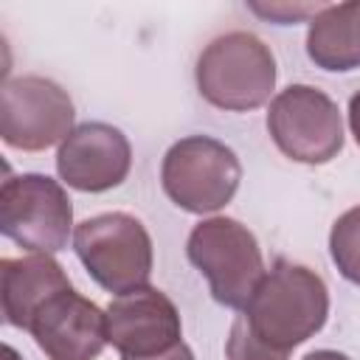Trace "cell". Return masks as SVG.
<instances>
[{
  "instance_id": "10",
  "label": "cell",
  "mask_w": 360,
  "mask_h": 360,
  "mask_svg": "<svg viewBox=\"0 0 360 360\" xmlns=\"http://www.w3.org/2000/svg\"><path fill=\"white\" fill-rule=\"evenodd\" d=\"M132 166V146L127 135L104 121H87L59 143L56 172L59 177L87 194L115 188L127 180Z\"/></svg>"
},
{
  "instance_id": "18",
  "label": "cell",
  "mask_w": 360,
  "mask_h": 360,
  "mask_svg": "<svg viewBox=\"0 0 360 360\" xmlns=\"http://www.w3.org/2000/svg\"><path fill=\"white\" fill-rule=\"evenodd\" d=\"M301 360H352V357H346L343 352H332V349H318V352H309L307 357H301Z\"/></svg>"
},
{
  "instance_id": "4",
  "label": "cell",
  "mask_w": 360,
  "mask_h": 360,
  "mask_svg": "<svg viewBox=\"0 0 360 360\" xmlns=\"http://www.w3.org/2000/svg\"><path fill=\"white\" fill-rule=\"evenodd\" d=\"M73 250L93 281L115 295L146 287L152 276V239L143 222L124 211L79 222L73 228Z\"/></svg>"
},
{
  "instance_id": "14",
  "label": "cell",
  "mask_w": 360,
  "mask_h": 360,
  "mask_svg": "<svg viewBox=\"0 0 360 360\" xmlns=\"http://www.w3.org/2000/svg\"><path fill=\"white\" fill-rule=\"evenodd\" d=\"M329 253L340 276L360 287V205L335 219L329 231Z\"/></svg>"
},
{
  "instance_id": "12",
  "label": "cell",
  "mask_w": 360,
  "mask_h": 360,
  "mask_svg": "<svg viewBox=\"0 0 360 360\" xmlns=\"http://www.w3.org/2000/svg\"><path fill=\"white\" fill-rule=\"evenodd\" d=\"M68 287H70V278L65 276L62 264L51 253H31L22 259L0 262L3 318L17 329H28L34 312L48 298H53Z\"/></svg>"
},
{
  "instance_id": "7",
  "label": "cell",
  "mask_w": 360,
  "mask_h": 360,
  "mask_svg": "<svg viewBox=\"0 0 360 360\" xmlns=\"http://www.w3.org/2000/svg\"><path fill=\"white\" fill-rule=\"evenodd\" d=\"M73 205L62 183L48 174H17L0 188V231L22 250L56 253L68 245Z\"/></svg>"
},
{
  "instance_id": "15",
  "label": "cell",
  "mask_w": 360,
  "mask_h": 360,
  "mask_svg": "<svg viewBox=\"0 0 360 360\" xmlns=\"http://www.w3.org/2000/svg\"><path fill=\"white\" fill-rule=\"evenodd\" d=\"M225 357L228 360H287L284 354H278V352L267 349L262 340H256L242 315L231 323V335L225 340Z\"/></svg>"
},
{
  "instance_id": "16",
  "label": "cell",
  "mask_w": 360,
  "mask_h": 360,
  "mask_svg": "<svg viewBox=\"0 0 360 360\" xmlns=\"http://www.w3.org/2000/svg\"><path fill=\"white\" fill-rule=\"evenodd\" d=\"M323 6H284V3H278V6H253V11H259V14H264V17H276L278 22H295L301 14H318Z\"/></svg>"
},
{
  "instance_id": "6",
  "label": "cell",
  "mask_w": 360,
  "mask_h": 360,
  "mask_svg": "<svg viewBox=\"0 0 360 360\" xmlns=\"http://www.w3.org/2000/svg\"><path fill=\"white\" fill-rule=\"evenodd\" d=\"M267 132L290 160L307 166L329 163L343 149L340 110L312 84H290L270 101Z\"/></svg>"
},
{
  "instance_id": "3",
  "label": "cell",
  "mask_w": 360,
  "mask_h": 360,
  "mask_svg": "<svg viewBox=\"0 0 360 360\" xmlns=\"http://www.w3.org/2000/svg\"><path fill=\"white\" fill-rule=\"evenodd\" d=\"M186 253L188 262L208 278L214 301L228 309H245L267 273L256 236L248 225L231 217H211L194 225Z\"/></svg>"
},
{
  "instance_id": "13",
  "label": "cell",
  "mask_w": 360,
  "mask_h": 360,
  "mask_svg": "<svg viewBox=\"0 0 360 360\" xmlns=\"http://www.w3.org/2000/svg\"><path fill=\"white\" fill-rule=\"evenodd\" d=\"M309 59L332 73L360 68V0L323 6L307 31Z\"/></svg>"
},
{
  "instance_id": "8",
  "label": "cell",
  "mask_w": 360,
  "mask_h": 360,
  "mask_svg": "<svg viewBox=\"0 0 360 360\" xmlns=\"http://www.w3.org/2000/svg\"><path fill=\"white\" fill-rule=\"evenodd\" d=\"M73 132L70 96L45 76L6 79L0 90V138L11 149L42 152Z\"/></svg>"
},
{
  "instance_id": "2",
  "label": "cell",
  "mask_w": 360,
  "mask_h": 360,
  "mask_svg": "<svg viewBox=\"0 0 360 360\" xmlns=\"http://www.w3.org/2000/svg\"><path fill=\"white\" fill-rule=\"evenodd\" d=\"M276 87V59L250 31H228L205 45L197 59L200 96L228 112L262 107Z\"/></svg>"
},
{
  "instance_id": "9",
  "label": "cell",
  "mask_w": 360,
  "mask_h": 360,
  "mask_svg": "<svg viewBox=\"0 0 360 360\" xmlns=\"http://www.w3.org/2000/svg\"><path fill=\"white\" fill-rule=\"evenodd\" d=\"M107 340L124 360H149L177 349L180 312L158 287H138L110 301L107 307Z\"/></svg>"
},
{
  "instance_id": "11",
  "label": "cell",
  "mask_w": 360,
  "mask_h": 360,
  "mask_svg": "<svg viewBox=\"0 0 360 360\" xmlns=\"http://www.w3.org/2000/svg\"><path fill=\"white\" fill-rule=\"evenodd\" d=\"M28 332L51 360H96L107 340V315L73 287L48 298L31 318Z\"/></svg>"
},
{
  "instance_id": "5",
  "label": "cell",
  "mask_w": 360,
  "mask_h": 360,
  "mask_svg": "<svg viewBox=\"0 0 360 360\" xmlns=\"http://www.w3.org/2000/svg\"><path fill=\"white\" fill-rule=\"evenodd\" d=\"M163 191L188 214L225 208L242 180L239 158L231 146L208 135H188L169 146L160 166Z\"/></svg>"
},
{
  "instance_id": "1",
  "label": "cell",
  "mask_w": 360,
  "mask_h": 360,
  "mask_svg": "<svg viewBox=\"0 0 360 360\" xmlns=\"http://www.w3.org/2000/svg\"><path fill=\"white\" fill-rule=\"evenodd\" d=\"M329 292L323 278L295 262L278 259L253 290L242 318L256 340L290 357L295 346L323 329Z\"/></svg>"
},
{
  "instance_id": "17",
  "label": "cell",
  "mask_w": 360,
  "mask_h": 360,
  "mask_svg": "<svg viewBox=\"0 0 360 360\" xmlns=\"http://www.w3.org/2000/svg\"><path fill=\"white\" fill-rule=\"evenodd\" d=\"M349 127H352V135L360 146V90L349 98Z\"/></svg>"
}]
</instances>
